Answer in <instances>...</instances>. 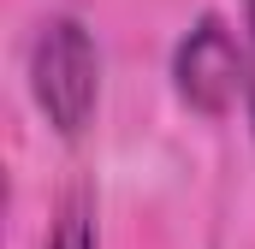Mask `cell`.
Instances as JSON below:
<instances>
[{
	"mask_svg": "<svg viewBox=\"0 0 255 249\" xmlns=\"http://www.w3.org/2000/svg\"><path fill=\"white\" fill-rule=\"evenodd\" d=\"M42 249H101V232H95V196H89V184H71L60 202H54V220H48Z\"/></svg>",
	"mask_w": 255,
	"mask_h": 249,
	"instance_id": "cell-3",
	"label": "cell"
},
{
	"mask_svg": "<svg viewBox=\"0 0 255 249\" xmlns=\"http://www.w3.org/2000/svg\"><path fill=\"white\" fill-rule=\"evenodd\" d=\"M172 89L202 119H226L238 95H250V48H238L220 12H202L172 48Z\"/></svg>",
	"mask_w": 255,
	"mask_h": 249,
	"instance_id": "cell-2",
	"label": "cell"
},
{
	"mask_svg": "<svg viewBox=\"0 0 255 249\" xmlns=\"http://www.w3.org/2000/svg\"><path fill=\"white\" fill-rule=\"evenodd\" d=\"M24 71H30V101L48 119V130L65 136V142H77L95 124V107H101V54H95L89 24L77 12L42 18Z\"/></svg>",
	"mask_w": 255,
	"mask_h": 249,
	"instance_id": "cell-1",
	"label": "cell"
},
{
	"mask_svg": "<svg viewBox=\"0 0 255 249\" xmlns=\"http://www.w3.org/2000/svg\"><path fill=\"white\" fill-rule=\"evenodd\" d=\"M244 30H250V130H255V0H244Z\"/></svg>",
	"mask_w": 255,
	"mask_h": 249,
	"instance_id": "cell-4",
	"label": "cell"
}]
</instances>
